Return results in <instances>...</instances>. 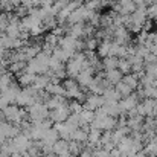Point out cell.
I'll use <instances>...</instances> for the list:
<instances>
[{
    "mask_svg": "<svg viewBox=\"0 0 157 157\" xmlns=\"http://www.w3.org/2000/svg\"><path fill=\"white\" fill-rule=\"evenodd\" d=\"M26 110H28V114H29V121L32 124L43 122L44 119H49V114H51V110L46 107V104H41V102H35Z\"/></svg>",
    "mask_w": 157,
    "mask_h": 157,
    "instance_id": "6da1fadb",
    "label": "cell"
},
{
    "mask_svg": "<svg viewBox=\"0 0 157 157\" xmlns=\"http://www.w3.org/2000/svg\"><path fill=\"white\" fill-rule=\"evenodd\" d=\"M58 46H59L61 49L70 52L72 55H75V53L79 51V40H78V38H73V37H70V35H64V37L59 38Z\"/></svg>",
    "mask_w": 157,
    "mask_h": 157,
    "instance_id": "7a4b0ae2",
    "label": "cell"
},
{
    "mask_svg": "<svg viewBox=\"0 0 157 157\" xmlns=\"http://www.w3.org/2000/svg\"><path fill=\"white\" fill-rule=\"evenodd\" d=\"M11 140H12V144H14L17 153H26V151L31 148V145H32V139H31L29 136L23 134V133L17 134V136H15L14 139H11Z\"/></svg>",
    "mask_w": 157,
    "mask_h": 157,
    "instance_id": "3957f363",
    "label": "cell"
},
{
    "mask_svg": "<svg viewBox=\"0 0 157 157\" xmlns=\"http://www.w3.org/2000/svg\"><path fill=\"white\" fill-rule=\"evenodd\" d=\"M104 104H105L104 96H102V95H95V93L87 95L86 101L82 102V105H84L86 110H92V111H96L98 108L104 107Z\"/></svg>",
    "mask_w": 157,
    "mask_h": 157,
    "instance_id": "277c9868",
    "label": "cell"
},
{
    "mask_svg": "<svg viewBox=\"0 0 157 157\" xmlns=\"http://www.w3.org/2000/svg\"><path fill=\"white\" fill-rule=\"evenodd\" d=\"M70 114H72V113H70L69 104H67V105H64V107L56 108V110H52L51 114H49V119L52 121L53 124H63V122H66V121L69 119Z\"/></svg>",
    "mask_w": 157,
    "mask_h": 157,
    "instance_id": "5b68a950",
    "label": "cell"
},
{
    "mask_svg": "<svg viewBox=\"0 0 157 157\" xmlns=\"http://www.w3.org/2000/svg\"><path fill=\"white\" fill-rule=\"evenodd\" d=\"M66 72H67V78H73V79H76L78 75L82 72V63L76 61L75 58L69 59V61L66 63Z\"/></svg>",
    "mask_w": 157,
    "mask_h": 157,
    "instance_id": "8992f818",
    "label": "cell"
},
{
    "mask_svg": "<svg viewBox=\"0 0 157 157\" xmlns=\"http://www.w3.org/2000/svg\"><path fill=\"white\" fill-rule=\"evenodd\" d=\"M139 98H137V95L136 93H133V95H130V96H127V98H124L119 104H121V108H122V113L124 114H127V113H130V111H133V110H136V107L139 104Z\"/></svg>",
    "mask_w": 157,
    "mask_h": 157,
    "instance_id": "52a82bcc",
    "label": "cell"
},
{
    "mask_svg": "<svg viewBox=\"0 0 157 157\" xmlns=\"http://www.w3.org/2000/svg\"><path fill=\"white\" fill-rule=\"evenodd\" d=\"M35 98H32L25 89H21V92L17 95V99H15V105H18L20 108H29L32 104H35Z\"/></svg>",
    "mask_w": 157,
    "mask_h": 157,
    "instance_id": "ba28073f",
    "label": "cell"
},
{
    "mask_svg": "<svg viewBox=\"0 0 157 157\" xmlns=\"http://www.w3.org/2000/svg\"><path fill=\"white\" fill-rule=\"evenodd\" d=\"M52 148H53V154H56L58 157H69L70 156L69 140H66V139H59Z\"/></svg>",
    "mask_w": 157,
    "mask_h": 157,
    "instance_id": "9c48e42d",
    "label": "cell"
},
{
    "mask_svg": "<svg viewBox=\"0 0 157 157\" xmlns=\"http://www.w3.org/2000/svg\"><path fill=\"white\" fill-rule=\"evenodd\" d=\"M53 128L58 131L59 139H66V140H70V139H72V133H73V130H72L66 122H63V124H53Z\"/></svg>",
    "mask_w": 157,
    "mask_h": 157,
    "instance_id": "30bf717a",
    "label": "cell"
},
{
    "mask_svg": "<svg viewBox=\"0 0 157 157\" xmlns=\"http://www.w3.org/2000/svg\"><path fill=\"white\" fill-rule=\"evenodd\" d=\"M121 102V101H119ZM119 102H105L104 104V111L108 114V116H113V117H119L122 116V108H121V104Z\"/></svg>",
    "mask_w": 157,
    "mask_h": 157,
    "instance_id": "8fae6325",
    "label": "cell"
},
{
    "mask_svg": "<svg viewBox=\"0 0 157 157\" xmlns=\"http://www.w3.org/2000/svg\"><path fill=\"white\" fill-rule=\"evenodd\" d=\"M104 78L114 87L117 86L122 79H124V75L119 72V69H114V70H108V72H104Z\"/></svg>",
    "mask_w": 157,
    "mask_h": 157,
    "instance_id": "7c38bea8",
    "label": "cell"
},
{
    "mask_svg": "<svg viewBox=\"0 0 157 157\" xmlns=\"http://www.w3.org/2000/svg\"><path fill=\"white\" fill-rule=\"evenodd\" d=\"M35 76L37 75H32V73H28V72H23L20 75H17V82L20 84V87L26 89V87H31L34 86V81H35Z\"/></svg>",
    "mask_w": 157,
    "mask_h": 157,
    "instance_id": "4fadbf2b",
    "label": "cell"
},
{
    "mask_svg": "<svg viewBox=\"0 0 157 157\" xmlns=\"http://www.w3.org/2000/svg\"><path fill=\"white\" fill-rule=\"evenodd\" d=\"M51 82H52V79H51V72L46 73V75H37V76H35V81H34V87L38 89V90H46Z\"/></svg>",
    "mask_w": 157,
    "mask_h": 157,
    "instance_id": "5bb4252c",
    "label": "cell"
},
{
    "mask_svg": "<svg viewBox=\"0 0 157 157\" xmlns=\"http://www.w3.org/2000/svg\"><path fill=\"white\" fill-rule=\"evenodd\" d=\"M58 140H59V134H58V131H56L53 127L44 133V136H43V139H41V142H43L44 145H51V147H53Z\"/></svg>",
    "mask_w": 157,
    "mask_h": 157,
    "instance_id": "9a60e30c",
    "label": "cell"
},
{
    "mask_svg": "<svg viewBox=\"0 0 157 157\" xmlns=\"http://www.w3.org/2000/svg\"><path fill=\"white\" fill-rule=\"evenodd\" d=\"M137 11V6L133 0L121 2V15H133Z\"/></svg>",
    "mask_w": 157,
    "mask_h": 157,
    "instance_id": "2e32d148",
    "label": "cell"
},
{
    "mask_svg": "<svg viewBox=\"0 0 157 157\" xmlns=\"http://www.w3.org/2000/svg\"><path fill=\"white\" fill-rule=\"evenodd\" d=\"M84 25L86 23H78V25H73V26H69V31H67V35L73 37V38H84Z\"/></svg>",
    "mask_w": 157,
    "mask_h": 157,
    "instance_id": "e0dca14e",
    "label": "cell"
},
{
    "mask_svg": "<svg viewBox=\"0 0 157 157\" xmlns=\"http://www.w3.org/2000/svg\"><path fill=\"white\" fill-rule=\"evenodd\" d=\"M26 67H28V63L25 61H15V63H11L9 67H8V72H11L12 75H20L23 72H26Z\"/></svg>",
    "mask_w": 157,
    "mask_h": 157,
    "instance_id": "ac0fdd59",
    "label": "cell"
},
{
    "mask_svg": "<svg viewBox=\"0 0 157 157\" xmlns=\"http://www.w3.org/2000/svg\"><path fill=\"white\" fill-rule=\"evenodd\" d=\"M133 92L134 90H137L139 87H140V81H139V76L137 75H134V73H130V75H125L124 76V79H122Z\"/></svg>",
    "mask_w": 157,
    "mask_h": 157,
    "instance_id": "d6986e66",
    "label": "cell"
},
{
    "mask_svg": "<svg viewBox=\"0 0 157 157\" xmlns=\"http://www.w3.org/2000/svg\"><path fill=\"white\" fill-rule=\"evenodd\" d=\"M111 41L113 40H104V41H101L99 43V48H98V56L101 58V59H104L107 56H110V49H111Z\"/></svg>",
    "mask_w": 157,
    "mask_h": 157,
    "instance_id": "ffe728a7",
    "label": "cell"
},
{
    "mask_svg": "<svg viewBox=\"0 0 157 157\" xmlns=\"http://www.w3.org/2000/svg\"><path fill=\"white\" fill-rule=\"evenodd\" d=\"M102 96H104L105 102H119V101H122V96L119 95V92L114 87H110L108 90H105V93Z\"/></svg>",
    "mask_w": 157,
    "mask_h": 157,
    "instance_id": "44dd1931",
    "label": "cell"
},
{
    "mask_svg": "<svg viewBox=\"0 0 157 157\" xmlns=\"http://www.w3.org/2000/svg\"><path fill=\"white\" fill-rule=\"evenodd\" d=\"M9 38H20L21 35V28H20V21L18 23H9V26L6 28V32H5Z\"/></svg>",
    "mask_w": 157,
    "mask_h": 157,
    "instance_id": "7402d4cb",
    "label": "cell"
},
{
    "mask_svg": "<svg viewBox=\"0 0 157 157\" xmlns=\"http://www.w3.org/2000/svg\"><path fill=\"white\" fill-rule=\"evenodd\" d=\"M52 56H55L56 59H59V61H61V63H64V64H66L69 59H72V58H73V55H72V53L67 52V51H64V49H61L59 46L53 49Z\"/></svg>",
    "mask_w": 157,
    "mask_h": 157,
    "instance_id": "603a6c76",
    "label": "cell"
},
{
    "mask_svg": "<svg viewBox=\"0 0 157 157\" xmlns=\"http://www.w3.org/2000/svg\"><path fill=\"white\" fill-rule=\"evenodd\" d=\"M14 153H17V151H15V147H14L12 140L8 139V140L2 145V148H0V157H12Z\"/></svg>",
    "mask_w": 157,
    "mask_h": 157,
    "instance_id": "cb8c5ba5",
    "label": "cell"
},
{
    "mask_svg": "<svg viewBox=\"0 0 157 157\" xmlns=\"http://www.w3.org/2000/svg\"><path fill=\"white\" fill-rule=\"evenodd\" d=\"M12 76H14V75H12L11 72H3V73H0V92L9 89V86L14 82Z\"/></svg>",
    "mask_w": 157,
    "mask_h": 157,
    "instance_id": "d4e9b609",
    "label": "cell"
},
{
    "mask_svg": "<svg viewBox=\"0 0 157 157\" xmlns=\"http://www.w3.org/2000/svg\"><path fill=\"white\" fill-rule=\"evenodd\" d=\"M79 119H81V127H84V125H90L93 121H95V111H92V110H82L81 113H79Z\"/></svg>",
    "mask_w": 157,
    "mask_h": 157,
    "instance_id": "484cf974",
    "label": "cell"
},
{
    "mask_svg": "<svg viewBox=\"0 0 157 157\" xmlns=\"http://www.w3.org/2000/svg\"><path fill=\"white\" fill-rule=\"evenodd\" d=\"M87 139H89V133L86 131V130H82V128H78L76 131H73L72 133V139L70 140H75V142H78V144H87Z\"/></svg>",
    "mask_w": 157,
    "mask_h": 157,
    "instance_id": "4316f807",
    "label": "cell"
},
{
    "mask_svg": "<svg viewBox=\"0 0 157 157\" xmlns=\"http://www.w3.org/2000/svg\"><path fill=\"white\" fill-rule=\"evenodd\" d=\"M117 64H119V58H116V56H107V58L102 59V69H104V72L117 69Z\"/></svg>",
    "mask_w": 157,
    "mask_h": 157,
    "instance_id": "83f0119b",
    "label": "cell"
},
{
    "mask_svg": "<svg viewBox=\"0 0 157 157\" xmlns=\"http://www.w3.org/2000/svg\"><path fill=\"white\" fill-rule=\"evenodd\" d=\"M48 93H51L52 96H66V89L63 87V84H49L46 89Z\"/></svg>",
    "mask_w": 157,
    "mask_h": 157,
    "instance_id": "f1b7e54d",
    "label": "cell"
},
{
    "mask_svg": "<svg viewBox=\"0 0 157 157\" xmlns=\"http://www.w3.org/2000/svg\"><path fill=\"white\" fill-rule=\"evenodd\" d=\"M117 69L119 72L125 76V75H130L131 73V63L128 61V58H121L119 59V64H117Z\"/></svg>",
    "mask_w": 157,
    "mask_h": 157,
    "instance_id": "f546056e",
    "label": "cell"
},
{
    "mask_svg": "<svg viewBox=\"0 0 157 157\" xmlns=\"http://www.w3.org/2000/svg\"><path fill=\"white\" fill-rule=\"evenodd\" d=\"M86 40V52L90 51V52H96L98 48H99V40L96 37H90V38H84Z\"/></svg>",
    "mask_w": 157,
    "mask_h": 157,
    "instance_id": "4dcf8cb0",
    "label": "cell"
},
{
    "mask_svg": "<svg viewBox=\"0 0 157 157\" xmlns=\"http://www.w3.org/2000/svg\"><path fill=\"white\" fill-rule=\"evenodd\" d=\"M114 89H116V90L119 92V95L122 96V99L134 93V92H133V90H131V89H130V87H128V86H127V84L124 82V81H121V82H119L117 86H114Z\"/></svg>",
    "mask_w": 157,
    "mask_h": 157,
    "instance_id": "1f68e13d",
    "label": "cell"
},
{
    "mask_svg": "<svg viewBox=\"0 0 157 157\" xmlns=\"http://www.w3.org/2000/svg\"><path fill=\"white\" fill-rule=\"evenodd\" d=\"M43 40H44V43H46V44H49V46H51V48H53V49H55V48H58L59 37H56V35H55V34H52V32L46 34Z\"/></svg>",
    "mask_w": 157,
    "mask_h": 157,
    "instance_id": "d6a6232c",
    "label": "cell"
},
{
    "mask_svg": "<svg viewBox=\"0 0 157 157\" xmlns=\"http://www.w3.org/2000/svg\"><path fill=\"white\" fill-rule=\"evenodd\" d=\"M69 148H70V154L79 156L81 151L84 150V144H78V142H75V140H69Z\"/></svg>",
    "mask_w": 157,
    "mask_h": 157,
    "instance_id": "836d02e7",
    "label": "cell"
},
{
    "mask_svg": "<svg viewBox=\"0 0 157 157\" xmlns=\"http://www.w3.org/2000/svg\"><path fill=\"white\" fill-rule=\"evenodd\" d=\"M144 153H145L147 156H157V139L151 140V142H148V144L145 145Z\"/></svg>",
    "mask_w": 157,
    "mask_h": 157,
    "instance_id": "e575fe53",
    "label": "cell"
},
{
    "mask_svg": "<svg viewBox=\"0 0 157 157\" xmlns=\"http://www.w3.org/2000/svg\"><path fill=\"white\" fill-rule=\"evenodd\" d=\"M69 110L73 114H79L84 110V105H82V102H79V101H69Z\"/></svg>",
    "mask_w": 157,
    "mask_h": 157,
    "instance_id": "d590c367",
    "label": "cell"
},
{
    "mask_svg": "<svg viewBox=\"0 0 157 157\" xmlns=\"http://www.w3.org/2000/svg\"><path fill=\"white\" fill-rule=\"evenodd\" d=\"M61 84H63V87L66 89V92H67V90H72V89L79 87V84H78V82H76V79H73V78H66Z\"/></svg>",
    "mask_w": 157,
    "mask_h": 157,
    "instance_id": "8d00e7d4",
    "label": "cell"
},
{
    "mask_svg": "<svg viewBox=\"0 0 157 157\" xmlns=\"http://www.w3.org/2000/svg\"><path fill=\"white\" fill-rule=\"evenodd\" d=\"M14 14L21 20V18H25L26 15H29V9H28L25 5H20L18 8H15V9H14Z\"/></svg>",
    "mask_w": 157,
    "mask_h": 157,
    "instance_id": "74e56055",
    "label": "cell"
},
{
    "mask_svg": "<svg viewBox=\"0 0 157 157\" xmlns=\"http://www.w3.org/2000/svg\"><path fill=\"white\" fill-rule=\"evenodd\" d=\"M78 157H95V148H92V147H84V150L81 151V154Z\"/></svg>",
    "mask_w": 157,
    "mask_h": 157,
    "instance_id": "f35d334b",
    "label": "cell"
},
{
    "mask_svg": "<svg viewBox=\"0 0 157 157\" xmlns=\"http://www.w3.org/2000/svg\"><path fill=\"white\" fill-rule=\"evenodd\" d=\"M84 3L82 2H79V0H70L69 3H67V8H69V11L70 12H73V11H76L79 6H82Z\"/></svg>",
    "mask_w": 157,
    "mask_h": 157,
    "instance_id": "ab89813d",
    "label": "cell"
},
{
    "mask_svg": "<svg viewBox=\"0 0 157 157\" xmlns=\"http://www.w3.org/2000/svg\"><path fill=\"white\" fill-rule=\"evenodd\" d=\"M147 14H148V18L151 20H154L157 17V3H151V6L148 8V11H147Z\"/></svg>",
    "mask_w": 157,
    "mask_h": 157,
    "instance_id": "60d3db41",
    "label": "cell"
},
{
    "mask_svg": "<svg viewBox=\"0 0 157 157\" xmlns=\"http://www.w3.org/2000/svg\"><path fill=\"white\" fill-rule=\"evenodd\" d=\"M95 157H110V151L104 150L102 147L95 148Z\"/></svg>",
    "mask_w": 157,
    "mask_h": 157,
    "instance_id": "b9f144b4",
    "label": "cell"
},
{
    "mask_svg": "<svg viewBox=\"0 0 157 157\" xmlns=\"http://www.w3.org/2000/svg\"><path fill=\"white\" fill-rule=\"evenodd\" d=\"M8 105H11V104H9V102H8V101H6V99L2 96V95H0V111H3V110H5Z\"/></svg>",
    "mask_w": 157,
    "mask_h": 157,
    "instance_id": "7bdbcfd3",
    "label": "cell"
},
{
    "mask_svg": "<svg viewBox=\"0 0 157 157\" xmlns=\"http://www.w3.org/2000/svg\"><path fill=\"white\" fill-rule=\"evenodd\" d=\"M153 99L157 101V87H154V92H153Z\"/></svg>",
    "mask_w": 157,
    "mask_h": 157,
    "instance_id": "ee69618b",
    "label": "cell"
},
{
    "mask_svg": "<svg viewBox=\"0 0 157 157\" xmlns=\"http://www.w3.org/2000/svg\"><path fill=\"white\" fill-rule=\"evenodd\" d=\"M32 0H21V5H28V3H31Z\"/></svg>",
    "mask_w": 157,
    "mask_h": 157,
    "instance_id": "f6af8a7d",
    "label": "cell"
},
{
    "mask_svg": "<svg viewBox=\"0 0 157 157\" xmlns=\"http://www.w3.org/2000/svg\"><path fill=\"white\" fill-rule=\"evenodd\" d=\"M43 157H58L56 154H53V153H51V154H46V156H43Z\"/></svg>",
    "mask_w": 157,
    "mask_h": 157,
    "instance_id": "bcb514c9",
    "label": "cell"
},
{
    "mask_svg": "<svg viewBox=\"0 0 157 157\" xmlns=\"http://www.w3.org/2000/svg\"><path fill=\"white\" fill-rule=\"evenodd\" d=\"M108 2H111V3H116V2H121V0H108Z\"/></svg>",
    "mask_w": 157,
    "mask_h": 157,
    "instance_id": "7dc6e473",
    "label": "cell"
},
{
    "mask_svg": "<svg viewBox=\"0 0 157 157\" xmlns=\"http://www.w3.org/2000/svg\"><path fill=\"white\" fill-rule=\"evenodd\" d=\"M154 23H156V25H157V17H156V18H154Z\"/></svg>",
    "mask_w": 157,
    "mask_h": 157,
    "instance_id": "c3c4849f",
    "label": "cell"
},
{
    "mask_svg": "<svg viewBox=\"0 0 157 157\" xmlns=\"http://www.w3.org/2000/svg\"><path fill=\"white\" fill-rule=\"evenodd\" d=\"M121 2H128V0H121Z\"/></svg>",
    "mask_w": 157,
    "mask_h": 157,
    "instance_id": "681fc988",
    "label": "cell"
},
{
    "mask_svg": "<svg viewBox=\"0 0 157 157\" xmlns=\"http://www.w3.org/2000/svg\"><path fill=\"white\" fill-rule=\"evenodd\" d=\"M156 139H157V137H156Z\"/></svg>",
    "mask_w": 157,
    "mask_h": 157,
    "instance_id": "f907efd6",
    "label": "cell"
}]
</instances>
